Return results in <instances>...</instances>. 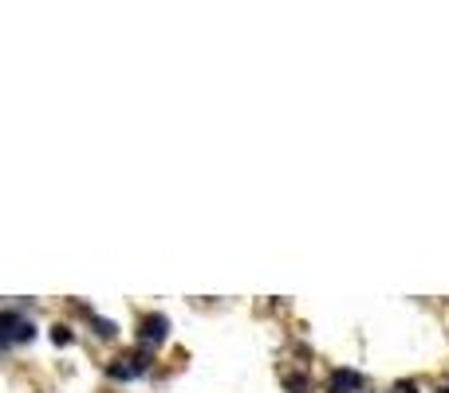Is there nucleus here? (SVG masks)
<instances>
[{
	"mask_svg": "<svg viewBox=\"0 0 449 393\" xmlns=\"http://www.w3.org/2000/svg\"><path fill=\"white\" fill-rule=\"evenodd\" d=\"M36 338V323H28L20 311H12V307H4L0 311V350L4 346H16V342H32Z\"/></svg>",
	"mask_w": 449,
	"mask_h": 393,
	"instance_id": "nucleus-1",
	"label": "nucleus"
},
{
	"mask_svg": "<svg viewBox=\"0 0 449 393\" xmlns=\"http://www.w3.org/2000/svg\"><path fill=\"white\" fill-rule=\"evenodd\" d=\"M166 334H170V319H166L162 311H146L138 319V346L154 350V346L166 342Z\"/></svg>",
	"mask_w": 449,
	"mask_h": 393,
	"instance_id": "nucleus-2",
	"label": "nucleus"
},
{
	"mask_svg": "<svg viewBox=\"0 0 449 393\" xmlns=\"http://www.w3.org/2000/svg\"><path fill=\"white\" fill-rule=\"evenodd\" d=\"M327 389H331V393H363V389H367V378H363L359 370H347V366H339V370H331Z\"/></svg>",
	"mask_w": 449,
	"mask_h": 393,
	"instance_id": "nucleus-3",
	"label": "nucleus"
},
{
	"mask_svg": "<svg viewBox=\"0 0 449 393\" xmlns=\"http://www.w3.org/2000/svg\"><path fill=\"white\" fill-rule=\"evenodd\" d=\"M122 362L130 366V373H134V378H142V373H150V366H154V354H150L146 346H134L130 354H122Z\"/></svg>",
	"mask_w": 449,
	"mask_h": 393,
	"instance_id": "nucleus-4",
	"label": "nucleus"
},
{
	"mask_svg": "<svg viewBox=\"0 0 449 393\" xmlns=\"http://www.w3.org/2000/svg\"><path fill=\"white\" fill-rule=\"evenodd\" d=\"M284 389L288 393H311V378L308 373H284Z\"/></svg>",
	"mask_w": 449,
	"mask_h": 393,
	"instance_id": "nucleus-5",
	"label": "nucleus"
},
{
	"mask_svg": "<svg viewBox=\"0 0 449 393\" xmlns=\"http://www.w3.org/2000/svg\"><path fill=\"white\" fill-rule=\"evenodd\" d=\"M71 338H75V334H71V326H51V342H56V346H67L71 342Z\"/></svg>",
	"mask_w": 449,
	"mask_h": 393,
	"instance_id": "nucleus-6",
	"label": "nucleus"
},
{
	"mask_svg": "<svg viewBox=\"0 0 449 393\" xmlns=\"http://www.w3.org/2000/svg\"><path fill=\"white\" fill-rule=\"evenodd\" d=\"M390 393H418V382H398Z\"/></svg>",
	"mask_w": 449,
	"mask_h": 393,
	"instance_id": "nucleus-7",
	"label": "nucleus"
},
{
	"mask_svg": "<svg viewBox=\"0 0 449 393\" xmlns=\"http://www.w3.org/2000/svg\"><path fill=\"white\" fill-rule=\"evenodd\" d=\"M441 393H449V385H441Z\"/></svg>",
	"mask_w": 449,
	"mask_h": 393,
	"instance_id": "nucleus-8",
	"label": "nucleus"
}]
</instances>
